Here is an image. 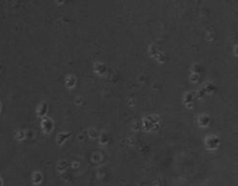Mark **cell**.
Returning <instances> with one entry per match:
<instances>
[{
  "label": "cell",
  "mask_w": 238,
  "mask_h": 186,
  "mask_svg": "<svg viewBox=\"0 0 238 186\" xmlns=\"http://www.w3.org/2000/svg\"><path fill=\"white\" fill-rule=\"evenodd\" d=\"M42 127L44 128L47 133H49V130L52 128V123H50V121H45L44 123H42Z\"/></svg>",
  "instance_id": "1"
}]
</instances>
